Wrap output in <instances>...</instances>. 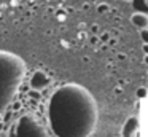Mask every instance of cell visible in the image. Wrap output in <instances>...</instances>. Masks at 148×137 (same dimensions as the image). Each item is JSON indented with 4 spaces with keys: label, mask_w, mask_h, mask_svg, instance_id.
<instances>
[{
    "label": "cell",
    "mask_w": 148,
    "mask_h": 137,
    "mask_svg": "<svg viewBox=\"0 0 148 137\" xmlns=\"http://www.w3.org/2000/svg\"><path fill=\"white\" fill-rule=\"evenodd\" d=\"M132 2V8L135 13H143L148 14V0H131Z\"/></svg>",
    "instance_id": "cell-6"
},
{
    "label": "cell",
    "mask_w": 148,
    "mask_h": 137,
    "mask_svg": "<svg viewBox=\"0 0 148 137\" xmlns=\"http://www.w3.org/2000/svg\"><path fill=\"white\" fill-rule=\"evenodd\" d=\"M124 2H131V0H124Z\"/></svg>",
    "instance_id": "cell-11"
},
{
    "label": "cell",
    "mask_w": 148,
    "mask_h": 137,
    "mask_svg": "<svg viewBox=\"0 0 148 137\" xmlns=\"http://www.w3.org/2000/svg\"><path fill=\"white\" fill-rule=\"evenodd\" d=\"M140 38L143 40V43H148V29H142L140 30Z\"/></svg>",
    "instance_id": "cell-7"
},
{
    "label": "cell",
    "mask_w": 148,
    "mask_h": 137,
    "mask_svg": "<svg viewBox=\"0 0 148 137\" xmlns=\"http://www.w3.org/2000/svg\"><path fill=\"white\" fill-rule=\"evenodd\" d=\"M131 21H132V24L138 29L148 27V14H143V13H135L134 11V14L131 16Z\"/></svg>",
    "instance_id": "cell-5"
},
{
    "label": "cell",
    "mask_w": 148,
    "mask_h": 137,
    "mask_svg": "<svg viewBox=\"0 0 148 137\" xmlns=\"http://www.w3.org/2000/svg\"><path fill=\"white\" fill-rule=\"evenodd\" d=\"M23 73H24V64L19 57H16L14 54L0 51V78L11 76V75H23ZM16 89H18V85L0 81V113L10 104Z\"/></svg>",
    "instance_id": "cell-2"
},
{
    "label": "cell",
    "mask_w": 148,
    "mask_h": 137,
    "mask_svg": "<svg viewBox=\"0 0 148 137\" xmlns=\"http://www.w3.org/2000/svg\"><path fill=\"white\" fill-rule=\"evenodd\" d=\"M30 89H35V91H43L51 85V78L48 76V73L43 72V70H35L30 76Z\"/></svg>",
    "instance_id": "cell-3"
},
{
    "label": "cell",
    "mask_w": 148,
    "mask_h": 137,
    "mask_svg": "<svg viewBox=\"0 0 148 137\" xmlns=\"http://www.w3.org/2000/svg\"><path fill=\"white\" fill-rule=\"evenodd\" d=\"M145 64H147V65H148V54H147V56H145Z\"/></svg>",
    "instance_id": "cell-10"
},
{
    "label": "cell",
    "mask_w": 148,
    "mask_h": 137,
    "mask_svg": "<svg viewBox=\"0 0 148 137\" xmlns=\"http://www.w3.org/2000/svg\"><path fill=\"white\" fill-rule=\"evenodd\" d=\"M137 96H138V97H145V96H147V89H145V88H140V89L137 91Z\"/></svg>",
    "instance_id": "cell-8"
},
{
    "label": "cell",
    "mask_w": 148,
    "mask_h": 137,
    "mask_svg": "<svg viewBox=\"0 0 148 137\" xmlns=\"http://www.w3.org/2000/svg\"><path fill=\"white\" fill-rule=\"evenodd\" d=\"M143 53H145V54H148V43H145V45H143Z\"/></svg>",
    "instance_id": "cell-9"
},
{
    "label": "cell",
    "mask_w": 148,
    "mask_h": 137,
    "mask_svg": "<svg viewBox=\"0 0 148 137\" xmlns=\"http://www.w3.org/2000/svg\"><path fill=\"white\" fill-rule=\"evenodd\" d=\"M137 129H138V118L137 116L127 118L121 129V137H134Z\"/></svg>",
    "instance_id": "cell-4"
},
{
    "label": "cell",
    "mask_w": 148,
    "mask_h": 137,
    "mask_svg": "<svg viewBox=\"0 0 148 137\" xmlns=\"http://www.w3.org/2000/svg\"><path fill=\"white\" fill-rule=\"evenodd\" d=\"M97 115L96 99L80 85L61 86L49 101V124L58 137H89Z\"/></svg>",
    "instance_id": "cell-1"
}]
</instances>
